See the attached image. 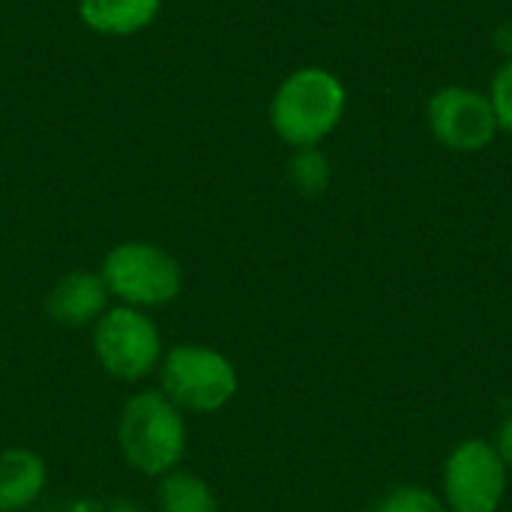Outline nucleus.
I'll return each mask as SVG.
<instances>
[{
    "label": "nucleus",
    "mask_w": 512,
    "mask_h": 512,
    "mask_svg": "<svg viewBox=\"0 0 512 512\" xmlns=\"http://www.w3.org/2000/svg\"><path fill=\"white\" fill-rule=\"evenodd\" d=\"M114 441L120 459L135 474L159 480L183 468L189 453V423L159 387H144L120 405Z\"/></svg>",
    "instance_id": "obj_1"
},
{
    "label": "nucleus",
    "mask_w": 512,
    "mask_h": 512,
    "mask_svg": "<svg viewBox=\"0 0 512 512\" xmlns=\"http://www.w3.org/2000/svg\"><path fill=\"white\" fill-rule=\"evenodd\" d=\"M156 378L159 390L186 417L219 414L240 393V372L234 360L204 342H177L165 348Z\"/></svg>",
    "instance_id": "obj_2"
},
{
    "label": "nucleus",
    "mask_w": 512,
    "mask_h": 512,
    "mask_svg": "<svg viewBox=\"0 0 512 512\" xmlns=\"http://www.w3.org/2000/svg\"><path fill=\"white\" fill-rule=\"evenodd\" d=\"M342 114L345 87L321 66L291 72L270 102V126L294 150L318 147L339 126Z\"/></svg>",
    "instance_id": "obj_3"
},
{
    "label": "nucleus",
    "mask_w": 512,
    "mask_h": 512,
    "mask_svg": "<svg viewBox=\"0 0 512 512\" xmlns=\"http://www.w3.org/2000/svg\"><path fill=\"white\" fill-rule=\"evenodd\" d=\"M99 276L111 294V303L144 312L171 306L186 285L180 261L165 246L150 240H123L111 246L99 264Z\"/></svg>",
    "instance_id": "obj_4"
},
{
    "label": "nucleus",
    "mask_w": 512,
    "mask_h": 512,
    "mask_svg": "<svg viewBox=\"0 0 512 512\" xmlns=\"http://www.w3.org/2000/svg\"><path fill=\"white\" fill-rule=\"evenodd\" d=\"M90 345L99 369L120 384H141L159 372L165 342L144 309L111 303L90 327Z\"/></svg>",
    "instance_id": "obj_5"
},
{
    "label": "nucleus",
    "mask_w": 512,
    "mask_h": 512,
    "mask_svg": "<svg viewBox=\"0 0 512 512\" xmlns=\"http://www.w3.org/2000/svg\"><path fill=\"white\" fill-rule=\"evenodd\" d=\"M510 468L498 447L486 438H468L456 444L444 462L441 486L450 512H498L507 495Z\"/></svg>",
    "instance_id": "obj_6"
},
{
    "label": "nucleus",
    "mask_w": 512,
    "mask_h": 512,
    "mask_svg": "<svg viewBox=\"0 0 512 512\" xmlns=\"http://www.w3.org/2000/svg\"><path fill=\"white\" fill-rule=\"evenodd\" d=\"M429 126L444 147L483 150L498 132V120L489 96L468 87H441L429 99Z\"/></svg>",
    "instance_id": "obj_7"
},
{
    "label": "nucleus",
    "mask_w": 512,
    "mask_h": 512,
    "mask_svg": "<svg viewBox=\"0 0 512 512\" xmlns=\"http://www.w3.org/2000/svg\"><path fill=\"white\" fill-rule=\"evenodd\" d=\"M108 306H111V294L99 270H69L51 285L45 297L48 318L66 330L93 327L105 315Z\"/></svg>",
    "instance_id": "obj_8"
},
{
    "label": "nucleus",
    "mask_w": 512,
    "mask_h": 512,
    "mask_svg": "<svg viewBox=\"0 0 512 512\" xmlns=\"http://www.w3.org/2000/svg\"><path fill=\"white\" fill-rule=\"evenodd\" d=\"M48 489V465L36 450H0V512L30 510Z\"/></svg>",
    "instance_id": "obj_9"
},
{
    "label": "nucleus",
    "mask_w": 512,
    "mask_h": 512,
    "mask_svg": "<svg viewBox=\"0 0 512 512\" xmlns=\"http://www.w3.org/2000/svg\"><path fill=\"white\" fill-rule=\"evenodd\" d=\"M165 0H78V18L99 36H135L162 12Z\"/></svg>",
    "instance_id": "obj_10"
},
{
    "label": "nucleus",
    "mask_w": 512,
    "mask_h": 512,
    "mask_svg": "<svg viewBox=\"0 0 512 512\" xmlns=\"http://www.w3.org/2000/svg\"><path fill=\"white\" fill-rule=\"evenodd\" d=\"M156 510L159 512H219L213 486L186 468H177L156 480Z\"/></svg>",
    "instance_id": "obj_11"
},
{
    "label": "nucleus",
    "mask_w": 512,
    "mask_h": 512,
    "mask_svg": "<svg viewBox=\"0 0 512 512\" xmlns=\"http://www.w3.org/2000/svg\"><path fill=\"white\" fill-rule=\"evenodd\" d=\"M288 180L306 198L321 195L330 186V162H327V156L318 147L294 150V156L288 159Z\"/></svg>",
    "instance_id": "obj_12"
},
{
    "label": "nucleus",
    "mask_w": 512,
    "mask_h": 512,
    "mask_svg": "<svg viewBox=\"0 0 512 512\" xmlns=\"http://www.w3.org/2000/svg\"><path fill=\"white\" fill-rule=\"evenodd\" d=\"M372 512H450L444 498L429 492V489H420V486H399L393 489L390 495H384Z\"/></svg>",
    "instance_id": "obj_13"
},
{
    "label": "nucleus",
    "mask_w": 512,
    "mask_h": 512,
    "mask_svg": "<svg viewBox=\"0 0 512 512\" xmlns=\"http://www.w3.org/2000/svg\"><path fill=\"white\" fill-rule=\"evenodd\" d=\"M492 111H495V120L504 132H512V57L498 69L495 81H492Z\"/></svg>",
    "instance_id": "obj_14"
},
{
    "label": "nucleus",
    "mask_w": 512,
    "mask_h": 512,
    "mask_svg": "<svg viewBox=\"0 0 512 512\" xmlns=\"http://www.w3.org/2000/svg\"><path fill=\"white\" fill-rule=\"evenodd\" d=\"M495 447H498V453H501L504 465L512 471V414L504 420V423H501L498 438H495Z\"/></svg>",
    "instance_id": "obj_15"
},
{
    "label": "nucleus",
    "mask_w": 512,
    "mask_h": 512,
    "mask_svg": "<svg viewBox=\"0 0 512 512\" xmlns=\"http://www.w3.org/2000/svg\"><path fill=\"white\" fill-rule=\"evenodd\" d=\"M495 42L504 48V51H512V24H504V27H498V33H495Z\"/></svg>",
    "instance_id": "obj_16"
}]
</instances>
